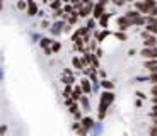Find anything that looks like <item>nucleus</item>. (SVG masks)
I'll return each instance as SVG.
<instances>
[{"mask_svg": "<svg viewBox=\"0 0 157 136\" xmlns=\"http://www.w3.org/2000/svg\"><path fill=\"white\" fill-rule=\"evenodd\" d=\"M113 102H114V94L113 92H106V90H104L102 95H101V101H99V119H104L108 107H109Z\"/></svg>", "mask_w": 157, "mask_h": 136, "instance_id": "f257e3e1", "label": "nucleus"}, {"mask_svg": "<svg viewBox=\"0 0 157 136\" xmlns=\"http://www.w3.org/2000/svg\"><path fill=\"white\" fill-rule=\"evenodd\" d=\"M154 7H157V2L154 0H145V2H135V10L138 14H144V16H149L150 10Z\"/></svg>", "mask_w": 157, "mask_h": 136, "instance_id": "f03ea898", "label": "nucleus"}, {"mask_svg": "<svg viewBox=\"0 0 157 136\" xmlns=\"http://www.w3.org/2000/svg\"><path fill=\"white\" fill-rule=\"evenodd\" d=\"M142 39H144V48H157V38L149 34L147 31H142Z\"/></svg>", "mask_w": 157, "mask_h": 136, "instance_id": "7ed1b4c3", "label": "nucleus"}, {"mask_svg": "<svg viewBox=\"0 0 157 136\" xmlns=\"http://www.w3.org/2000/svg\"><path fill=\"white\" fill-rule=\"evenodd\" d=\"M140 54L145 60H157V48H144Z\"/></svg>", "mask_w": 157, "mask_h": 136, "instance_id": "20e7f679", "label": "nucleus"}, {"mask_svg": "<svg viewBox=\"0 0 157 136\" xmlns=\"http://www.w3.org/2000/svg\"><path fill=\"white\" fill-rule=\"evenodd\" d=\"M104 5H106V2H99V4L94 5V9H92V12H94V17H96L98 20L101 19L104 14H106V12H104Z\"/></svg>", "mask_w": 157, "mask_h": 136, "instance_id": "39448f33", "label": "nucleus"}, {"mask_svg": "<svg viewBox=\"0 0 157 136\" xmlns=\"http://www.w3.org/2000/svg\"><path fill=\"white\" fill-rule=\"evenodd\" d=\"M128 27H132V22H130V20L126 19L125 16L118 17V29H120V32L126 31V29H128Z\"/></svg>", "mask_w": 157, "mask_h": 136, "instance_id": "423d86ee", "label": "nucleus"}, {"mask_svg": "<svg viewBox=\"0 0 157 136\" xmlns=\"http://www.w3.org/2000/svg\"><path fill=\"white\" fill-rule=\"evenodd\" d=\"M144 68H147L150 73H157V60H145L144 61Z\"/></svg>", "mask_w": 157, "mask_h": 136, "instance_id": "0eeeda50", "label": "nucleus"}, {"mask_svg": "<svg viewBox=\"0 0 157 136\" xmlns=\"http://www.w3.org/2000/svg\"><path fill=\"white\" fill-rule=\"evenodd\" d=\"M36 12H38V5L34 2H28V14L29 16H36Z\"/></svg>", "mask_w": 157, "mask_h": 136, "instance_id": "6e6552de", "label": "nucleus"}, {"mask_svg": "<svg viewBox=\"0 0 157 136\" xmlns=\"http://www.w3.org/2000/svg\"><path fill=\"white\" fill-rule=\"evenodd\" d=\"M145 26H154V27H157V17L145 16Z\"/></svg>", "mask_w": 157, "mask_h": 136, "instance_id": "1a4fd4ad", "label": "nucleus"}, {"mask_svg": "<svg viewBox=\"0 0 157 136\" xmlns=\"http://www.w3.org/2000/svg\"><path fill=\"white\" fill-rule=\"evenodd\" d=\"M101 85L104 87V89H106V92H111V90H113V82H109V80H102L101 82Z\"/></svg>", "mask_w": 157, "mask_h": 136, "instance_id": "9d476101", "label": "nucleus"}, {"mask_svg": "<svg viewBox=\"0 0 157 136\" xmlns=\"http://www.w3.org/2000/svg\"><path fill=\"white\" fill-rule=\"evenodd\" d=\"M92 9H94V5H92V4H87L86 7H84L82 10H80V16H82V17H86L87 14H89V12L92 10Z\"/></svg>", "mask_w": 157, "mask_h": 136, "instance_id": "9b49d317", "label": "nucleus"}, {"mask_svg": "<svg viewBox=\"0 0 157 136\" xmlns=\"http://www.w3.org/2000/svg\"><path fill=\"white\" fill-rule=\"evenodd\" d=\"M109 16H111V14H104V16H102L101 19H99V22H101V26H102V27H106V26H108V20H109Z\"/></svg>", "mask_w": 157, "mask_h": 136, "instance_id": "f8f14e48", "label": "nucleus"}, {"mask_svg": "<svg viewBox=\"0 0 157 136\" xmlns=\"http://www.w3.org/2000/svg\"><path fill=\"white\" fill-rule=\"evenodd\" d=\"M82 90H84L86 94L90 92V83H89V80H82Z\"/></svg>", "mask_w": 157, "mask_h": 136, "instance_id": "ddd939ff", "label": "nucleus"}, {"mask_svg": "<svg viewBox=\"0 0 157 136\" xmlns=\"http://www.w3.org/2000/svg\"><path fill=\"white\" fill-rule=\"evenodd\" d=\"M82 124L86 126V128H92V124H94V121L90 119V117H86V119H82Z\"/></svg>", "mask_w": 157, "mask_h": 136, "instance_id": "4468645a", "label": "nucleus"}, {"mask_svg": "<svg viewBox=\"0 0 157 136\" xmlns=\"http://www.w3.org/2000/svg\"><path fill=\"white\" fill-rule=\"evenodd\" d=\"M147 80H149L150 83H152V85H157V73H150Z\"/></svg>", "mask_w": 157, "mask_h": 136, "instance_id": "2eb2a0df", "label": "nucleus"}, {"mask_svg": "<svg viewBox=\"0 0 157 136\" xmlns=\"http://www.w3.org/2000/svg\"><path fill=\"white\" fill-rule=\"evenodd\" d=\"M150 117L157 119V105H152V111H150Z\"/></svg>", "mask_w": 157, "mask_h": 136, "instance_id": "dca6fc26", "label": "nucleus"}, {"mask_svg": "<svg viewBox=\"0 0 157 136\" xmlns=\"http://www.w3.org/2000/svg\"><path fill=\"white\" fill-rule=\"evenodd\" d=\"M74 65H75V68H77V70H80V68H84V66H82V61H80V60H77V58L74 60Z\"/></svg>", "mask_w": 157, "mask_h": 136, "instance_id": "f3484780", "label": "nucleus"}, {"mask_svg": "<svg viewBox=\"0 0 157 136\" xmlns=\"http://www.w3.org/2000/svg\"><path fill=\"white\" fill-rule=\"evenodd\" d=\"M116 38L120 39V41H125V39H126V34H125V32H116Z\"/></svg>", "mask_w": 157, "mask_h": 136, "instance_id": "a211bd4d", "label": "nucleus"}, {"mask_svg": "<svg viewBox=\"0 0 157 136\" xmlns=\"http://www.w3.org/2000/svg\"><path fill=\"white\" fill-rule=\"evenodd\" d=\"M150 94H152V97H157V85H152V89H150Z\"/></svg>", "mask_w": 157, "mask_h": 136, "instance_id": "6ab92c4d", "label": "nucleus"}, {"mask_svg": "<svg viewBox=\"0 0 157 136\" xmlns=\"http://www.w3.org/2000/svg\"><path fill=\"white\" fill-rule=\"evenodd\" d=\"M150 17H157V7H154L152 10H150V14H149Z\"/></svg>", "mask_w": 157, "mask_h": 136, "instance_id": "aec40b11", "label": "nucleus"}, {"mask_svg": "<svg viewBox=\"0 0 157 136\" xmlns=\"http://www.w3.org/2000/svg\"><path fill=\"white\" fill-rule=\"evenodd\" d=\"M60 5H62V4H60V2H53V4H51V7H53V9H58Z\"/></svg>", "mask_w": 157, "mask_h": 136, "instance_id": "412c9836", "label": "nucleus"}, {"mask_svg": "<svg viewBox=\"0 0 157 136\" xmlns=\"http://www.w3.org/2000/svg\"><path fill=\"white\" fill-rule=\"evenodd\" d=\"M17 7H19V9H24V7H28V4H24V2H19V4H17Z\"/></svg>", "mask_w": 157, "mask_h": 136, "instance_id": "4be33fe9", "label": "nucleus"}, {"mask_svg": "<svg viewBox=\"0 0 157 136\" xmlns=\"http://www.w3.org/2000/svg\"><path fill=\"white\" fill-rule=\"evenodd\" d=\"M60 50V43H55L53 44V51H58Z\"/></svg>", "mask_w": 157, "mask_h": 136, "instance_id": "5701e85b", "label": "nucleus"}, {"mask_svg": "<svg viewBox=\"0 0 157 136\" xmlns=\"http://www.w3.org/2000/svg\"><path fill=\"white\" fill-rule=\"evenodd\" d=\"M114 5H118V7H121V5H125V2H121V0H118V2H114Z\"/></svg>", "mask_w": 157, "mask_h": 136, "instance_id": "b1692460", "label": "nucleus"}, {"mask_svg": "<svg viewBox=\"0 0 157 136\" xmlns=\"http://www.w3.org/2000/svg\"><path fill=\"white\" fill-rule=\"evenodd\" d=\"M137 95H138L140 99H147V97H145V94H142V92H137Z\"/></svg>", "mask_w": 157, "mask_h": 136, "instance_id": "393cba45", "label": "nucleus"}, {"mask_svg": "<svg viewBox=\"0 0 157 136\" xmlns=\"http://www.w3.org/2000/svg\"><path fill=\"white\" fill-rule=\"evenodd\" d=\"M152 102H154V105H157V97H152Z\"/></svg>", "mask_w": 157, "mask_h": 136, "instance_id": "a878e982", "label": "nucleus"}, {"mask_svg": "<svg viewBox=\"0 0 157 136\" xmlns=\"http://www.w3.org/2000/svg\"><path fill=\"white\" fill-rule=\"evenodd\" d=\"M5 131V128H2V126H0V133H4Z\"/></svg>", "mask_w": 157, "mask_h": 136, "instance_id": "bb28decb", "label": "nucleus"}, {"mask_svg": "<svg viewBox=\"0 0 157 136\" xmlns=\"http://www.w3.org/2000/svg\"><path fill=\"white\" fill-rule=\"evenodd\" d=\"M0 10H2V4H0Z\"/></svg>", "mask_w": 157, "mask_h": 136, "instance_id": "cd10ccee", "label": "nucleus"}, {"mask_svg": "<svg viewBox=\"0 0 157 136\" xmlns=\"http://www.w3.org/2000/svg\"><path fill=\"white\" fill-rule=\"evenodd\" d=\"M150 136H157V134H150Z\"/></svg>", "mask_w": 157, "mask_h": 136, "instance_id": "c85d7f7f", "label": "nucleus"}]
</instances>
